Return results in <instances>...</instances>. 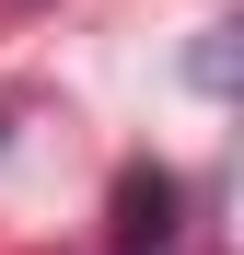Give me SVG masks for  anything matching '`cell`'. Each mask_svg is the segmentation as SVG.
<instances>
[{"mask_svg":"<svg viewBox=\"0 0 244 255\" xmlns=\"http://www.w3.org/2000/svg\"><path fill=\"white\" fill-rule=\"evenodd\" d=\"M116 244H128V255H163V244H175V174H128V186H116Z\"/></svg>","mask_w":244,"mask_h":255,"instance_id":"obj_1","label":"cell"}]
</instances>
